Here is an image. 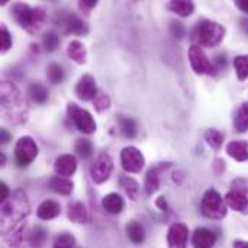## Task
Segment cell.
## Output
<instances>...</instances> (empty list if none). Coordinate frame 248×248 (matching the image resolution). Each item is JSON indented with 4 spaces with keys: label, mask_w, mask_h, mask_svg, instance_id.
Wrapping results in <instances>:
<instances>
[{
    "label": "cell",
    "mask_w": 248,
    "mask_h": 248,
    "mask_svg": "<svg viewBox=\"0 0 248 248\" xmlns=\"http://www.w3.org/2000/svg\"><path fill=\"white\" fill-rule=\"evenodd\" d=\"M225 32L227 31L221 23L203 19L192 29V41L201 48H215L224 41Z\"/></svg>",
    "instance_id": "6da1fadb"
},
{
    "label": "cell",
    "mask_w": 248,
    "mask_h": 248,
    "mask_svg": "<svg viewBox=\"0 0 248 248\" xmlns=\"http://www.w3.org/2000/svg\"><path fill=\"white\" fill-rule=\"evenodd\" d=\"M12 13L15 20L28 32L35 33L41 29L42 23L46 19L44 9L41 7H31L25 3H15L12 7Z\"/></svg>",
    "instance_id": "7a4b0ae2"
},
{
    "label": "cell",
    "mask_w": 248,
    "mask_h": 248,
    "mask_svg": "<svg viewBox=\"0 0 248 248\" xmlns=\"http://www.w3.org/2000/svg\"><path fill=\"white\" fill-rule=\"evenodd\" d=\"M1 106L4 109L6 115L10 113V109H13V116H12L10 122H13V121L17 122L16 118H20V121L25 119V115H23L25 108H19V106H26V103H23L20 92L16 89V86L9 81H4L1 84Z\"/></svg>",
    "instance_id": "3957f363"
},
{
    "label": "cell",
    "mask_w": 248,
    "mask_h": 248,
    "mask_svg": "<svg viewBox=\"0 0 248 248\" xmlns=\"http://www.w3.org/2000/svg\"><path fill=\"white\" fill-rule=\"evenodd\" d=\"M201 209L209 219H224L227 217V203L215 189L206 190L201 202Z\"/></svg>",
    "instance_id": "277c9868"
},
{
    "label": "cell",
    "mask_w": 248,
    "mask_h": 248,
    "mask_svg": "<svg viewBox=\"0 0 248 248\" xmlns=\"http://www.w3.org/2000/svg\"><path fill=\"white\" fill-rule=\"evenodd\" d=\"M68 116L70 119L74 122L76 128L83 132V134H93L96 131V122L92 116V113L86 109H81L80 106H77L76 103H68L67 108Z\"/></svg>",
    "instance_id": "5b68a950"
},
{
    "label": "cell",
    "mask_w": 248,
    "mask_h": 248,
    "mask_svg": "<svg viewBox=\"0 0 248 248\" xmlns=\"http://www.w3.org/2000/svg\"><path fill=\"white\" fill-rule=\"evenodd\" d=\"M38 155V145L31 137H22L15 147V160L19 167L29 166Z\"/></svg>",
    "instance_id": "8992f818"
},
{
    "label": "cell",
    "mask_w": 248,
    "mask_h": 248,
    "mask_svg": "<svg viewBox=\"0 0 248 248\" xmlns=\"http://www.w3.org/2000/svg\"><path fill=\"white\" fill-rule=\"evenodd\" d=\"M189 60H190V65L192 68L198 73V74H209V76H215L218 71L215 68V64L209 61V58L206 57L205 51L198 46V45H192L189 49Z\"/></svg>",
    "instance_id": "52a82bcc"
},
{
    "label": "cell",
    "mask_w": 248,
    "mask_h": 248,
    "mask_svg": "<svg viewBox=\"0 0 248 248\" xmlns=\"http://www.w3.org/2000/svg\"><path fill=\"white\" fill-rule=\"evenodd\" d=\"M112 170H113V160L109 154L106 153H102L96 161L93 163L92 169H90V176H92V180L97 185L100 183H105L110 174H112Z\"/></svg>",
    "instance_id": "ba28073f"
},
{
    "label": "cell",
    "mask_w": 248,
    "mask_h": 248,
    "mask_svg": "<svg viewBox=\"0 0 248 248\" xmlns=\"http://www.w3.org/2000/svg\"><path fill=\"white\" fill-rule=\"evenodd\" d=\"M121 164L122 169L128 173H140L144 169L145 158L138 148L126 147L121 153Z\"/></svg>",
    "instance_id": "9c48e42d"
},
{
    "label": "cell",
    "mask_w": 248,
    "mask_h": 248,
    "mask_svg": "<svg viewBox=\"0 0 248 248\" xmlns=\"http://www.w3.org/2000/svg\"><path fill=\"white\" fill-rule=\"evenodd\" d=\"M57 23L64 29L65 33L86 35L89 32L87 25L74 13H60V16L57 17Z\"/></svg>",
    "instance_id": "30bf717a"
},
{
    "label": "cell",
    "mask_w": 248,
    "mask_h": 248,
    "mask_svg": "<svg viewBox=\"0 0 248 248\" xmlns=\"http://www.w3.org/2000/svg\"><path fill=\"white\" fill-rule=\"evenodd\" d=\"M189 240V230L185 224L176 222L170 227L167 234L169 248H186Z\"/></svg>",
    "instance_id": "8fae6325"
},
{
    "label": "cell",
    "mask_w": 248,
    "mask_h": 248,
    "mask_svg": "<svg viewBox=\"0 0 248 248\" xmlns=\"http://www.w3.org/2000/svg\"><path fill=\"white\" fill-rule=\"evenodd\" d=\"M97 87H96V80L93 76L90 74H84L77 86H76V94L80 100L89 102V100H94V97L97 96Z\"/></svg>",
    "instance_id": "7c38bea8"
},
{
    "label": "cell",
    "mask_w": 248,
    "mask_h": 248,
    "mask_svg": "<svg viewBox=\"0 0 248 248\" xmlns=\"http://www.w3.org/2000/svg\"><path fill=\"white\" fill-rule=\"evenodd\" d=\"M54 170L60 177H70L77 170V160L71 154H64L55 160Z\"/></svg>",
    "instance_id": "4fadbf2b"
},
{
    "label": "cell",
    "mask_w": 248,
    "mask_h": 248,
    "mask_svg": "<svg viewBox=\"0 0 248 248\" xmlns=\"http://www.w3.org/2000/svg\"><path fill=\"white\" fill-rule=\"evenodd\" d=\"M225 202L231 209H234L240 214L248 215V196L244 192H238V190L228 192L225 196Z\"/></svg>",
    "instance_id": "5bb4252c"
},
{
    "label": "cell",
    "mask_w": 248,
    "mask_h": 248,
    "mask_svg": "<svg viewBox=\"0 0 248 248\" xmlns=\"http://www.w3.org/2000/svg\"><path fill=\"white\" fill-rule=\"evenodd\" d=\"M195 248H214L217 243V235L208 228H198L192 238Z\"/></svg>",
    "instance_id": "9a60e30c"
},
{
    "label": "cell",
    "mask_w": 248,
    "mask_h": 248,
    "mask_svg": "<svg viewBox=\"0 0 248 248\" xmlns=\"http://www.w3.org/2000/svg\"><path fill=\"white\" fill-rule=\"evenodd\" d=\"M61 212V205L55 201H44L38 209H36V215L39 219H44V221H49V219H54L60 215Z\"/></svg>",
    "instance_id": "2e32d148"
},
{
    "label": "cell",
    "mask_w": 248,
    "mask_h": 248,
    "mask_svg": "<svg viewBox=\"0 0 248 248\" xmlns=\"http://www.w3.org/2000/svg\"><path fill=\"white\" fill-rule=\"evenodd\" d=\"M227 153L237 161H247L248 160V142L246 141H231L227 145Z\"/></svg>",
    "instance_id": "e0dca14e"
},
{
    "label": "cell",
    "mask_w": 248,
    "mask_h": 248,
    "mask_svg": "<svg viewBox=\"0 0 248 248\" xmlns=\"http://www.w3.org/2000/svg\"><path fill=\"white\" fill-rule=\"evenodd\" d=\"M102 205H103L105 211H108L109 214H113V215L121 214L122 209H124V206H125L124 199L118 193H109V195H106L103 198V201H102Z\"/></svg>",
    "instance_id": "ac0fdd59"
},
{
    "label": "cell",
    "mask_w": 248,
    "mask_h": 248,
    "mask_svg": "<svg viewBox=\"0 0 248 248\" xmlns=\"http://www.w3.org/2000/svg\"><path fill=\"white\" fill-rule=\"evenodd\" d=\"M67 55L77 64H84L86 62V48L80 41H71L67 46Z\"/></svg>",
    "instance_id": "d6986e66"
},
{
    "label": "cell",
    "mask_w": 248,
    "mask_h": 248,
    "mask_svg": "<svg viewBox=\"0 0 248 248\" xmlns=\"http://www.w3.org/2000/svg\"><path fill=\"white\" fill-rule=\"evenodd\" d=\"M160 169L161 167H153L148 170L147 176H145V183H144V189L147 195H153L158 190L160 187Z\"/></svg>",
    "instance_id": "ffe728a7"
},
{
    "label": "cell",
    "mask_w": 248,
    "mask_h": 248,
    "mask_svg": "<svg viewBox=\"0 0 248 248\" xmlns=\"http://www.w3.org/2000/svg\"><path fill=\"white\" fill-rule=\"evenodd\" d=\"M68 219L76 222V224H84L87 222V211H86V206L81 203V202H74L68 206V214H67Z\"/></svg>",
    "instance_id": "44dd1931"
},
{
    "label": "cell",
    "mask_w": 248,
    "mask_h": 248,
    "mask_svg": "<svg viewBox=\"0 0 248 248\" xmlns=\"http://www.w3.org/2000/svg\"><path fill=\"white\" fill-rule=\"evenodd\" d=\"M169 9L174 13H177L179 16L187 17L195 12V3L189 1V0H171L169 3Z\"/></svg>",
    "instance_id": "7402d4cb"
},
{
    "label": "cell",
    "mask_w": 248,
    "mask_h": 248,
    "mask_svg": "<svg viewBox=\"0 0 248 248\" xmlns=\"http://www.w3.org/2000/svg\"><path fill=\"white\" fill-rule=\"evenodd\" d=\"M49 187L51 190H54L55 193H60V195H70L74 189V185L73 182H70L68 179L65 177H60V176H55L49 180Z\"/></svg>",
    "instance_id": "603a6c76"
},
{
    "label": "cell",
    "mask_w": 248,
    "mask_h": 248,
    "mask_svg": "<svg viewBox=\"0 0 248 248\" xmlns=\"http://www.w3.org/2000/svg\"><path fill=\"white\" fill-rule=\"evenodd\" d=\"M118 124H119V129L122 132V135L125 138H135L137 134H138V129H137V124L132 118H126V116H119L118 118Z\"/></svg>",
    "instance_id": "cb8c5ba5"
},
{
    "label": "cell",
    "mask_w": 248,
    "mask_h": 248,
    "mask_svg": "<svg viewBox=\"0 0 248 248\" xmlns=\"http://www.w3.org/2000/svg\"><path fill=\"white\" fill-rule=\"evenodd\" d=\"M28 93H29L31 99L39 105L45 103L48 100V96H49L48 89L45 86H42L41 83H32L28 89Z\"/></svg>",
    "instance_id": "d4e9b609"
},
{
    "label": "cell",
    "mask_w": 248,
    "mask_h": 248,
    "mask_svg": "<svg viewBox=\"0 0 248 248\" xmlns=\"http://www.w3.org/2000/svg\"><path fill=\"white\" fill-rule=\"evenodd\" d=\"M234 126H235L237 132H240V134L248 131V103H243L238 108L235 119H234Z\"/></svg>",
    "instance_id": "484cf974"
},
{
    "label": "cell",
    "mask_w": 248,
    "mask_h": 248,
    "mask_svg": "<svg viewBox=\"0 0 248 248\" xmlns=\"http://www.w3.org/2000/svg\"><path fill=\"white\" fill-rule=\"evenodd\" d=\"M119 183L121 186L124 187L125 193L129 196V199L132 201H137L138 199V195H140V185L129 176H121L119 179Z\"/></svg>",
    "instance_id": "4316f807"
},
{
    "label": "cell",
    "mask_w": 248,
    "mask_h": 248,
    "mask_svg": "<svg viewBox=\"0 0 248 248\" xmlns=\"http://www.w3.org/2000/svg\"><path fill=\"white\" fill-rule=\"evenodd\" d=\"M126 232H128V237L132 243L135 244H141L145 238V234H144V228L141 227V224L132 221L126 225Z\"/></svg>",
    "instance_id": "83f0119b"
},
{
    "label": "cell",
    "mask_w": 248,
    "mask_h": 248,
    "mask_svg": "<svg viewBox=\"0 0 248 248\" xmlns=\"http://www.w3.org/2000/svg\"><path fill=\"white\" fill-rule=\"evenodd\" d=\"M234 67L237 71L238 80L244 81L248 78V54L247 55H238L234 58Z\"/></svg>",
    "instance_id": "f1b7e54d"
},
{
    "label": "cell",
    "mask_w": 248,
    "mask_h": 248,
    "mask_svg": "<svg viewBox=\"0 0 248 248\" xmlns=\"http://www.w3.org/2000/svg\"><path fill=\"white\" fill-rule=\"evenodd\" d=\"M74 151L77 153L78 157L87 160L93 154V144L89 140H77V142L74 145Z\"/></svg>",
    "instance_id": "f546056e"
},
{
    "label": "cell",
    "mask_w": 248,
    "mask_h": 248,
    "mask_svg": "<svg viewBox=\"0 0 248 248\" xmlns=\"http://www.w3.org/2000/svg\"><path fill=\"white\" fill-rule=\"evenodd\" d=\"M205 140L214 150H219L224 144V135L218 129H208L205 132Z\"/></svg>",
    "instance_id": "4dcf8cb0"
},
{
    "label": "cell",
    "mask_w": 248,
    "mask_h": 248,
    "mask_svg": "<svg viewBox=\"0 0 248 248\" xmlns=\"http://www.w3.org/2000/svg\"><path fill=\"white\" fill-rule=\"evenodd\" d=\"M46 76H48L49 83L58 84V83H61L62 78H64V70H62V67H61L60 64L52 62V64H49V67H48V70H46Z\"/></svg>",
    "instance_id": "1f68e13d"
},
{
    "label": "cell",
    "mask_w": 248,
    "mask_h": 248,
    "mask_svg": "<svg viewBox=\"0 0 248 248\" xmlns=\"http://www.w3.org/2000/svg\"><path fill=\"white\" fill-rule=\"evenodd\" d=\"M42 45H44V48H45L46 51H49V52L55 51V49L58 48V45H60V38H58V35H57L55 32H48V33H45L44 38H42Z\"/></svg>",
    "instance_id": "d6a6232c"
},
{
    "label": "cell",
    "mask_w": 248,
    "mask_h": 248,
    "mask_svg": "<svg viewBox=\"0 0 248 248\" xmlns=\"http://www.w3.org/2000/svg\"><path fill=\"white\" fill-rule=\"evenodd\" d=\"M93 106L97 112H105L110 106V97L105 92H99L93 100Z\"/></svg>",
    "instance_id": "836d02e7"
},
{
    "label": "cell",
    "mask_w": 248,
    "mask_h": 248,
    "mask_svg": "<svg viewBox=\"0 0 248 248\" xmlns=\"http://www.w3.org/2000/svg\"><path fill=\"white\" fill-rule=\"evenodd\" d=\"M76 238L71 234H61L55 238L52 248H74Z\"/></svg>",
    "instance_id": "e575fe53"
},
{
    "label": "cell",
    "mask_w": 248,
    "mask_h": 248,
    "mask_svg": "<svg viewBox=\"0 0 248 248\" xmlns=\"http://www.w3.org/2000/svg\"><path fill=\"white\" fill-rule=\"evenodd\" d=\"M12 46V36H10V32L7 31L6 26H1L0 28V49L3 52L9 51Z\"/></svg>",
    "instance_id": "d590c367"
},
{
    "label": "cell",
    "mask_w": 248,
    "mask_h": 248,
    "mask_svg": "<svg viewBox=\"0 0 248 248\" xmlns=\"http://www.w3.org/2000/svg\"><path fill=\"white\" fill-rule=\"evenodd\" d=\"M44 240H45V231L42 228H35L33 232L31 234L29 243H31L32 247H41Z\"/></svg>",
    "instance_id": "8d00e7d4"
},
{
    "label": "cell",
    "mask_w": 248,
    "mask_h": 248,
    "mask_svg": "<svg viewBox=\"0 0 248 248\" xmlns=\"http://www.w3.org/2000/svg\"><path fill=\"white\" fill-rule=\"evenodd\" d=\"M170 31H171L173 36L177 38V39H182V38L185 36V33H186V29H185L183 23L176 22V20H173V22L170 23Z\"/></svg>",
    "instance_id": "74e56055"
},
{
    "label": "cell",
    "mask_w": 248,
    "mask_h": 248,
    "mask_svg": "<svg viewBox=\"0 0 248 248\" xmlns=\"http://www.w3.org/2000/svg\"><path fill=\"white\" fill-rule=\"evenodd\" d=\"M96 4H97V1H96V0H81V1L78 3L80 9H81V10H84V12H89L90 9L96 7Z\"/></svg>",
    "instance_id": "f35d334b"
},
{
    "label": "cell",
    "mask_w": 248,
    "mask_h": 248,
    "mask_svg": "<svg viewBox=\"0 0 248 248\" xmlns=\"http://www.w3.org/2000/svg\"><path fill=\"white\" fill-rule=\"evenodd\" d=\"M9 195H10V190H9L7 185L1 182V183H0V202L4 203V202L7 201Z\"/></svg>",
    "instance_id": "ab89813d"
},
{
    "label": "cell",
    "mask_w": 248,
    "mask_h": 248,
    "mask_svg": "<svg viewBox=\"0 0 248 248\" xmlns=\"http://www.w3.org/2000/svg\"><path fill=\"white\" fill-rule=\"evenodd\" d=\"M215 60H217V61H215V68H217V71H219L221 68H225V65H227V58H225V55H218Z\"/></svg>",
    "instance_id": "60d3db41"
},
{
    "label": "cell",
    "mask_w": 248,
    "mask_h": 248,
    "mask_svg": "<svg viewBox=\"0 0 248 248\" xmlns=\"http://www.w3.org/2000/svg\"><path fill=\"white\" fill-rule=\"evenodd\" d=\"M235 4H237V7H238L240 10H243L244 13H247L248 15V0H237Z\"/></svg>",
    "instance_id": "b9f144b4"
},
{
    "label": "cell",
    "mask_w": 248,
    "mask_h": 248,
    "mask_svg": "<svg viewBox=\"0 0 248 248\" xmlns=\"http://www.w3.org/2000/svg\"><path fill=\"white\" fill-rule=\"evenodd\" d=\"M10 138H12V137H10V134H9L7 129H1V131H0V140H1L3 144H7V142L10 141Z\"/></svg>",
    "instance_id": "7bdbcfd3"
},
{
    "label": "cell",
    "mask_w": 248,
    "mask_h": 248,
    "mask_svg": "<svg viewBox=\"0 0 248 248\" xmlns=\"http://www.w3.org/2000/svg\"><path fill=\"white\" fill-rule=\"evenodd\" d=\"M157 206L160 208V209H163V211H167L169 208H167V202H166V198L164 196H161V198H158L157 199Z\"/></svg>",
    "instance_id": "ee69618b"
},
{
    "label": "cell",
    "mask_w": 248,
    "mask_h": 248,
    "mask_svg": "<svg viewBox=\"0 0 248 248\" xmlns=\"http://www.w3.org/2000/svg\"><path fill=\"white\" fill-rule=\"evenodd\" d=\"M219 169V171L218 173H222L224 171V169H225V161L224 160H221V158H218V160H215V169Z\"/></svg>",
    "instance_id": "f6af8a7d"
},
{
    "label": "cell",
    "mask_w": 248,
    "mask_h": 248,
    "mask_svg": "<svg viewBox=\"0 0 248 248\" xmlns=\"http://www.w3.org/2000/svg\"><path fill=\"white\" fill-rule=\"evenodd\" d=\"M234 248H248V243L247 241H235L234 243Z\"/></svg>",
    "instance_id": "bcb514c9"
},
{
    "label": "cell",
    "mask_w": 248,
    "mask_h": 248,
    "mask_svg": "<svg viewBox=\"0 0 248 248\" xmlns=\"http://www.w3.org/2000/svg\"><path fill=\"white\" fill-rule=\"evenodd\" d=\"M240 23H241V28H243V31L248 33V19H241L240 20Z\"/></svg>",
    "instance_id": "7dc6e473"
},
{
    "label": "cell",
    "mask_w": 248,
    "mask_h": 248,
    "mask_svg": "<svg viewBox=\"0 0 248 248\" xmlns=\"http://www.w3.org/2000/svg\"><path fill=\"white\" fill-rule=\"evenodd\" d=\"M0 163H1V166H4V163H6V155L4 154H0Z\"/></svg>",
    "instance_id": "c3c4849f"
}]
</instances>
